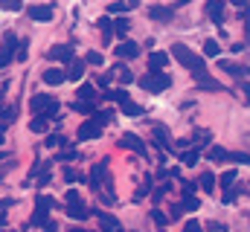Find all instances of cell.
<instances>
[{
  "mask_svg": "<svg viewBox=\"0 0 250 232\" xmlns=\"http://www.w3.org/2000/svg\"><path fill=\"white\" fill-rule=\"evenodd\" d=\"M233 200H236V189L224 186V203H233Z\"/></svg>",
  "mask_w": 250,
  "mask_h": 232,
  "instance_id": "43",
  "label": "cell"
},
{
  "mask_svg": "<svg viewBox=\"0 0 250 232\" xmlns=\"http://www.w3.org/2000/svg\"><path fill=\"white\" fill-rule=\"evenodd\" d=\"M38 206H44V209H53V206H56V200H53V197H47V194H38Z\"/></svg>",
  "mask_w": 250,
  "mask_h": 232,
  "instance_id": "38",
  "label": "cell"
},
{
  "mask_svg": "<svg viewBox=\"0 0 250 232\" xmlns=\"http://www.w3.org/2000/svg\"><path fill=\"white\" fill-rule=\"evenodd\" d=\"M151 218H154V224H157V227H166V224H169V218H166L160 209H154V212H151Z\"/></svg>",
  "mask_w": 250,
  "mask_h": 232,
  "instance_id": "36",
  "label": "cell"
},
{
  "mask_svg": "<svg viewBox=\"0 0 250 232\" xmlns=\"http://www.w3.org/2000/svg\"><path fill=\"white\" fill-rule=\"evenodd\" d=\"M184 209H187V212L201 209V203H198V197H195V192H192V189H184Z\"/></svg>",
  "mask_w": 250,
  "mask_h": 232,
  "instance_id": "18",
  "label": "cell"
},
{
  "mask_svg": "<svg viewBox=\"0 0 250 232\" xmlns=\"http://www.w3.org/2000/svg\"><path fill=\"white\" fill-rule=\"evenodd\" d=\"M242 93H245V105H250V84H248V81L242 84Z\"/></svg>",
  "mask_w": 250,
  "mask_h": 232,
  "instance_id": "49",
  "label": "cell"
},
{
  "mask_svg": "<svg viewBox=\"0 0 250 232\" xmlns=\"http://www.w3.org/2000/svg\"><path fill=\"white\" fill-rule=\"evenodd\" d=\"M47 224H50V209L38 206V212L32 215V227H47Z\"/></svg>",
  "mask_w": 250,
  "mask_h": 232,
  "instance_id": "21",
  "label": "cell"
},
{
  "mask_svg": "<svg viewBox=\"0 0 250 232\" xmlns=\"http://www.w3.org/2000/svg\"><path fill=\"white\" fill-rule=\"evenodd\" d=\"M3 128H6V125H3V122H0V134H3Z\"/></svg>",
  "mask_w": 250,
  "mask_h": 232,
  "instance_id": "52",
  "label": "cell"
},
{
  "mask_svg": "<svg viewBox=\"0 0 250 232\" xmlns=\"http://www.w3.org/2000/svg\"><path fill=\"white\" fill-rule=\"evenodd\" d=\"M181 163H184V166H195V163H198V148H195V151H187V154L181 157Z\"/></svg>",
  "mask_w": 250,
  "mask_h": 232,
  "instance_id": "34",
  "label": "cell"
},
{
  "mask_svg": "<svg viewBox=\"0 0 250 232\" xmlns=\"http://www.w3.org/2000/svg\"><path fill=\"white\" fill-rule=\"evenodd\" d=\"M9 206H12V200H0V224H3V215H6Z\"/></svg>",
  "mask_w": 250,
  "mask_h": 232,
  "instance_id": "46",
  "label": "cell"
},
{
  "mask_svg": "<svg viewBox=\"0 0 250 232\" xmlns=\"http://www.w3.org/2000/svg\"><path fill=\"white\" fill-rule=\"evenodd\" d=\"M3 90H6V84H3V87H0V99H3Z\"/></svg>",
  "mask_w": 250,
  "mask_h": 232,
  "instance_id": "51",
  "label": "cell"
},
{
  "mask_svg": "<svg viewBox=\"0 0 250 232\" xmlns=\"http://www.w3.org/2000/svg\"><path fill=\"white\" fill-rule=\"evenodd\" d=\"M47 56L53 58V61H64V64H70V61L76 58V50H73L70 44H62V47H53Z\"/></svg>",
  "mask_w": 250,
  "mask_h": 232,
  "instance_id": "6",
  "label": "cell"
},
{
  "mask_svg": "<svg viewBox=\"0 0 250 232\" xmlns=\"http://www.w3.org/2000/svg\"><path fill=\"white\" fill-rule=\"evenodd\" d=\"M105 96H108V99H114V102H125V99H128V93H125V90H108Z\"/></svg>",
  "mask_w": 250,
  "mask_h": 232,
  "instance_id": "35",
  "label": "cell"
},
{
  "mask_svg": "<svg viewBox=\"0 0 250 232\" xmlns=\"http://www.w3.org/2000/svg\"><path fill=\"white\" fill-rule=\"evenodd\" d=\"M53 105H56V99H53V96H47V93L32 96V111H35V114H47Z\"/></svg>",
  "mask_w": 250,
  "mask_h": 232,
  "instance_id": "8",
  "label": "cell"
},
{
  "mask_svg": "<svg viewBox=\"0 0 250 232\" xmlns=\"http://www.w3.org/2000/svg\"><path fill=\"white\" fill-rule=\"evenodd\" d=\"M67 215H70L73 221H87V218H90V209H87L82 200H73V203H67Z\"/></svg>",
  "mask_w": 250,
  "mask_h": 232,
  "instance_id": "7",
  "label": "cell"
},
{
  "mask_svg": "<svg viewBox=\"0 0 250 232\" xmlns=\"http://www.w3.org/2000/svg\"><path fill=\"white\" fill-rule=\"evenodd\" d=\"M15 56H18V38L12 32H6L0 41V67H9L15 61Z\"/></svg>",
  "mask_w": 250,
  "mask_h": 232,
  "instance_id": "3",
  "label": "cell"
},
{
  "mask_svg": "<svg viewBox=\"0 0 250 232\" xmlns=\"http://www.w3.org/2000/svg\"><path fill=\"white\" fill-rule=\"evenodd\" d=\"M148 18L169 23V20H172V9H166V6H148Z\"/></svg>",
  "mask_w": 250,
  "mask_h": 232,
  "instance_id": "13",
  "label": "cell"
},
{
  "mask_svg": "<svg viewBox=\"0 0 250 232\" xmlns=\"http://www.w3.org/2000/svg\"><path fill=\"white\" fill-rule=\"evenodd\" d=\"M204 53H207V56H218V53H221V47H218V41H215V38H209V41H204Z\"/></svg>",
  "mask_w": 250,
  "mask_h": 232,
  "instance_id": "31",
  "label": "cell"
},
{
  "mask_svg": "<svg viewBox=\"0 0 250 232\" xmlns=\"http://www.w3.org/2000/svg\"><path fill=\"white\" fill-rule=\"evenodd\" d=\"M218 64H221V70H227V73L236 76V78H248L250 76L248 67H239V64H233V61H218Z\"/></svg>",
  "mask_w": 250,
  "mask_h": 232,
  "instance_id": "14",
  "label": "cell"
},
{
  "mask_svg": "<svg viewBox=\"0 0 250 232\" xmlns=\"http://www.w3.org/2000/svg\"><path fill=\"white\" fill-rule=\"evenodd\" d=\"M26 47H29V44H26V41H18V61H26Z\"/></svg>",
  "mask_w": 250,
  "mask_h": 232,
  "instance_id": "40",
  "label": "cell"
},
{
  "mask_svg": "<svg viewBox=\"0 0 250 232\" xmlns=\"http://www.w3.org/2000/svg\"><path fill=\"white\" fill-rule=\"evenodd\" d=\"M184 212H187V209H184V203H175V206L169 209V215H172V221H178V218H181Z\"/></svg>",
  "mask_w": 250,
  "mask_h": 232,
  "instance_id": "39",
  "label": "cell"
},
{
  "mask_svg": "<svg viewBox=\"0 0 250 232\" xmlns=\"http://www.w3.org/2000/svg\"><path fill=\"white\" fill-rule=\"evenodd\" d=\"M233 163H250V154H230Z\"/></svg>",
  "mask_w": 250,
  "mask_h": 232,
  "instance_id": "45",
  "label": "cell"
},
{
  "mask_svg": "<svg viewBox=\"0 0 250 232\" xmlns=\"http://www.w3.org/2000/svg\"><path fill=\"white\" fill-rule=\"evenodd\" d=\"M0 122L3 125H12L15 122V108L12 105H0Z\"/></svg>",
  "mask_w": 250,
  "mask_h": 232,
  "instance_id": "26",
  "label": "cell"
},
{
  "mask_svg": "<svg viewBox=\"0 0 250 232\" xmlns=\"http://www.w3.org/2000/svg\"><path fill=\"white\" fill-rule=\"evenodd\" d=\"M26 12H29L32 20H41V23H47V20L53 18V6H29Z\"/></svg>",
  "mask_w": 250,
  "mask_h": 232,
  "instance_id": "10",
  "label": "cell"
},
{
  "mask_svg": "<svg viewBox=\"0 0 250 232\" xmlns=\"http://www.w3.org/2000/svg\"><path fill=\"white\" fill-rule=\"evenodd\" d=\"M47 145H50V148H56V145H67V139H64V136H56V134H53V136L47 139Z\"/></svg>",
  "mask_w": 250,
  "mask_h": 232,
  "instance_id": "42",
  "label": "cell"
},
{
  "mask_svg": "<svg viewBox=\"0 0 250 232\" xmlns=\"http://www.w3.org/2000/svg\"><path fill=\"white\" fill-rule=\"evenodd\" d=\"M111 12H128V0H120V3H111Z\"/></svg>",
  "mask_w": 250,
  "mask_h": 232,
  "instance_id": "44",
  "label": "cell"
},
{
  "mask_svg": "<svg viewBox=\"0 0 250 232\" xmlns=\"http://www.w3.org/2000/svg\"><path fill=\"white\" fill-rule=\"evenodd\" d=\"M117 56H120V58H137V56H140V44H134V41L123 38V44L117 47Z\"/></svg>",
  "mask_w": 250,
  "mask_h": 232,
  "instance_id": "11",
  "label": "cell"
},
{
  "mask_svg": "<svg viewBox=\"0 0 250 232\" xmlns=\"http://www.w3.org/2000/svg\"><path fill=\"white\" fill-rule=\"evenodd\" d=\"M84 61H87V64H96V67H99V64H102V53H87V56H84Z\"/></svg>",
  "mask_w": 250,
  "mask_h": 232,
  "instance_id": "41",
  "label": "cell"
},
{
  "mask_svg": "<svg viewBox=\"0 0 250 232\" xmlns=\"http://www.w3.org/2000/svg\"><path fill=\"white\" fill-rule=\"evenodd\" d=\"M198 183H201V189H204V192H215V177H212L209 172L201 174V180H198Z\"/></svg>",
  "mask_w": 250,
  "mask_h": 232,
  "instance_id": "27",
  "label": "cell"
},
{
  "mask_svg": "<svg viewBox=\"0 0 250 232\" xmlns=\"http://www.w3.org/2000/svg\"><path fill=\"white\" fill-rule=\"evenodd\" d=\"M96 218H99V224H102V227H108V230H120V221H117L114 215H108V212H102V209H99V212H96Z\"/></svg>",
  "mask_w": 250,
  "mask_h": 232,
  "instance_id": "22",
  "label": "cell"
},
{
  "mask_svg": "<svg viewBox=\"0 0 250 232\" xmlns=\"http://www.w3.org/2000/svg\"><path fill=\"white\" fill-rule=\"evenodd\" d=\"M84 67H87V61H84V58H73V61H70V67H67V78H70V81H79V78L84 76Z\"/></svg>",
  "mask_w": 250,
  "mask_h": 232,
  "instance_id": "9",
  "label": "cell"
},
{
  "mask_svg": "<svg viewBox=\"0 0 250 232\" xmlns=\"http://www.w3.org/2000/svg\"><path fill=\"white\" fill-rule=\"evenodd\" d=\"M64 78H67L64 70H44V81H47V84H62Z\"/></svg>",
  "mask_w": 250,
  "mask_h": 232,
  "instance_id": "19",
  "label": "cell"
},
{
  "mask_svg": "<svg viewBox=\"0 0 250 232\" xmlns=\"http://www.w3.org/2000/svg\"><path fill=\"white\" fill-rule=\"evenodd\" d=\"M64 180H67V183H76V180L82 183V174H79V172H73V169H64Z\"/></svg>",
  "mask_w": 250,
  "mask_h": 232,
  "instance_id": "37",
  "label": "cell"
},
{
  "mask_svg": "<svg viewBox=\"0 0 250 232\" xmlns=\"http://www.w3.org/2000/svg\"><path fill=\"white\" fill-rule=\"evenodd\" d=\"M73 200H82V197H79V192H76V189H70V192H67V203H73Z\"/></svg>",
  "mask_w": 250,
  "mask_h": 232,
  "instance_id": "48",
  "label": "cell"
},
{
  "mask_svg": "<svg viewBox=\"0 0 250 232\" xmlns=\"http://www.w3.org/2000/svg\"><path fill=\"white\" fill-rule=\"evenodd\" d=\"M207 15H209L215 23H221V18H224V0H209V3H207Z\"/></svg>",
  "mask_w": 250,
  "mask_h": 232,
  "instance_id": "12",
  "label": "cell"
},
{
  "mask_svg": "<svg viewBox=\"0 0 250 232\" xmlns=\"http://www.w3.org/2000/svg\"><path fill=\"white\" fill-rule=\"evenodd\" d=\"M120 148H128L134 154H146V142L137 136V134H123L120 136Z\"/></svg>",
  "mask_w": 250,
  "mask_h": 232,
  "instance_id": "5",
  "label": "cell"
},
{
  "mask_svg": "<svg viewBox=\"0 0 250 232\" xmlns=\"http://www.w3.org/2000/svg\"><path fill=\"white\" fill-rule=\"evenodd\" d=\"M169 84H172V78H169L163 70H148V73L140 78V87H143L146 93H163Z\"/></svg>",
  "mask_w": 250,
  "mask_h": 232,
  "instance_id": "2",
  "label": "cell"
},
{
  "mask_svg": "<svg viewBox=\"0 0 250 232\" xmlns=\"http://www.w3.org/2000/svg\"><path fill=\"white\" fill-rule=\"evenodd\" d=\"M114 70H117V76H120V81H123V84H131V81H134V73H131V70H125L123 64H120V67H114Z\"/></svg>",
  "mask_w": 250,
  "mask_h": 232,
  "instance_id": "32",
  "label": "cell"
},
{
  "mask_svg": "<svg viewBox=\"0 0 250 232\" xmlns=\"http://www.w3.org/2000/svg\"><path fill=\"white\" fill-rule=\"evenodd\" d=\"M187 232H201V224L198 221H187Z\"/></svg>",
  "mask_w": 250,
  "mask_h": 232,
  "instance_id": "47",
  "label": "cell"
},
{
  "mask_svg": "<svg viewBox=\"0 0 250 232\" xmlns=\"http://www.w3.org/2000/svg\"><path fill=\"white\" fill-rule=\"evenodd\" d=\"M47 125H50V119H47L44 114H38L35 119H32V125H29V128H32L35 134H44V131H47Z\"/></svg>",
  "mask_w": 250,
  "mask_h": 232,
  "instance_id": "25",
  "label": "cell"
},
{
  "mask_svg": "<svg viewBox=\"0 0 250 232\" xmlns=\"http://www.w3.org/2000/svg\"><path fill=\"white\" fill-rule=\"evenodd\" d=\"M3 157H6V154H0V160H3Z\"/></svg>",
  "mask_w": 250,
  "mask_h": 232,
  "instance_id": "53",
  "label": "cell"
},
{
  "mask_svg": "<svg viewBox=\"0 0 250 232\" xmlns=\"http://www.w3.org/2000/svg\"><path fill=\"white\" fill-rule=\"evenodd\" d=\"M128 26H131V23H128V18H117V20H114V32H117L120 38L128 35Z\"/></svg>",
  "mask_w": 250,
  "mask_h": 232,
  "instance_id": "29",
  "label": "cell"
},
{
  "mask_svg": "<svg viewBox=\"0 0 250 232\" xmlns=\"http://www.w3.org/2000/svg\"><path fill=\"white\" fill-rule=\"evenodd\" d=\"M73 111H76V114H93V102H87V99H76Z\"/></svg>",
  "mask_w": 250,
  "mask_h": 232,
  "instance_id": "28",
  "label": "cell"
},
{
  "mask_svg": "<svg viewBox=\"0 0 250 232\" xmlns=\"http://www.w3.org/2000/svg\"><path fill=\"white\" fill-rule=\"evenodd\" d=\"M172 56L178 58L184 67H187L189 73L195 76V78H201V76H207V64H204V58H198L192 50H189L187 44H172Z\"/></svg>",
  "mask_w": 250,
  "mask_h": 232,
  "instance_id": "1",
  "label": "cell"
},
{
  "mask_svg": "<svg viewBox=\"0 0 250 232\" xmlns=\"http://www.w3.org/2000/svg\"><path fill=\"white\" fill-rule=\"evenodd\" d=\"M245 38H248V44H250V18H248V26H245Z\"/></svg>",
  "mask_w": 250,
  "mask_h": 232,
  "instance_id": "50",
  "label": "cell"
},
{
  "mask_svg": "<svg viewBox=\"0 0 250 232\" xmlns=\"http://www.w3.org/2000/svg\"><path fill=\"white\" fill-rule=\"evenodd\" d=\"M102 128H105V125L90 116L87 122L79 125V142H84V139H99V136H102Z\"/></svg>",
  "mask_w": 250,
  "mask_h": 232,
  "instance_id": "4",
  "label": "cell"
},
{
  "mask_svg": "<svg viewBox=\"0 0 250 232\" xmlns=\"http://www.w3.org/2000/svg\"><path fill=\"white\" fill-rule=\"evenodd\" d=\"M166 64H169V56H166V53H151V56H148V67H151V70H163Z\"/></svg>",
  "mask_w": 250,
  "mask_h": 232,
  "instance_id": "17",
  "label": "cell"
},
{
  "mask_svg": "<svg viewBox=\"0 0 250 232\" xmlns=\"http://www.w3.org/2000/svg\"><path fill=\"white\" fill-rule=\"evenodd\" d=\"M207 157H209L212 163H221V160H230V151H224V148H218V145H212V148L207 151Z\"/></svg>",
  "mask_w": 250,
  "mask_h": 232,
  "instance_id": "23",
  "label": "cell"
},
{
  "mask_svg": "<svg viewBox=\"0 0 250 232\" xmlns=\"http://www.w3.org/2000/svg\"><path fill=\"white\" fill-rule=\"evenodd\" d=\"M218 183H221V186H233V183H236V169L224 172V174H221V180H218Z\"/></svg>",
  "mask_w": 250,
  "mask_h": 232,
  "instance_id": "33",
  "label": "cell"
},
{
  "mask_svg": "<svg viewBox=\"0 0 250 232\" xmlns=\"http://www.w3.org/2000/svg\"><path fill=\"white\" fill-rule=\"evenodd\" d=\"M105 174H108V169H105V163L93 166V172H90V186H93V189H102V180H105Z\"/></svg>",
  "mask_w": 250,
  "mask_h": 232,
  "instance_id": "16",
  "label": "cell"
},
{
  "mask_svg": "<svg viewBox=\"0 0 250 232\" xmlns=\"http://www.w3.org/2000/svg\"><path fill=\"white\" fill-rule=\"evenodd\" d=\"M120 111H123L125 116H143V108H140L137 102H131V99H125V102H120Z\"/></svg>",
  "mask_w": 250,
  "mask_h": 232,
  "instance_id": "20",
  "label": "cell"
},
{
  "mask_svg": "<svg viewBox=\"0 0 250 232\" xmlns=\"http://www.w3.org/2000/svg\"><path fill=\"white\" fill-rule=\"evenodd\" d=\"M99 29H102V38L111 41V35H114V20H111V18H99Z\"/></svg>",
  "mask_w": 250,
  "mask_h": 232,
  "instance_id": "24",
  "label": "cell"
},
{
  "mask_svg": "<svg viewBox=\"0 0 250 232\" xmlns=\"http://www.w3.org/2000/svg\"><path fill=\"white\" fill-rule=\"evenodd\" d=\"M79 99H87V102H93V99H96V90H93V84H82V87H79Z\"/></svg>",
  "mask_w": 250,
  "mask_h": 232,
  "instance_id": "30",
  "label": "cell"
},
{
  "mask_svg": "<svg viewBox=\"0 0 250 232\" xmlns=\"http://www.w3.org/2000/svg\"><path fill=\"white\" fill-rule=\"evenodd\" d=\"M195 87H198V90H218V93L224 90V87H221V81H215V78H209V76L195 78Z\"/></svg>",
  "mask_w": 250,
  "mask_h": 232,
  "instance_id": "15",
  "label": "cell"
}]
</instances>
